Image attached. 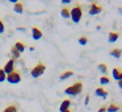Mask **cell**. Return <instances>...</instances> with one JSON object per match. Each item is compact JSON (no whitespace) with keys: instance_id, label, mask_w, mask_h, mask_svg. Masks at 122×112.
Here are the masks:
<instances>
[{"instance_id":"6da1fadb","label":"cell","mask_w":122,"mask_h":112,"mask_svg":"<svg viewBox=\"0 0 122 112\" xmlns=\"http://www.w3.org/2000/svg\"><path fill=\"white\" fill-rule=\"evenodd\" d=\"M83 17V8L80 4H75L74 7L71 8V19L72 21L75 22V24H77V22L81 20Z\"/></svg>"},{"instance_id":"7a4b0ae2","label":"cell","mask_w":122,"mask_h":112,"mask_svg":"<svg viewBox=\"0 0 122 112\" xmlns=\"http://www.w3.org/2000/svg\"><path fill=\"white\" fill-rule=\"evenodd\" d=\"M81 91H83V83L81 82H75L74 84L68 86V87L64 90V92H66L67 95L75 96V95H79Z\"/></svg>"},{"instance_id":"3957f363","label":"cell","mask_w":122,"mask_h":112,"mask_svg":"<svg viewBox=\"0 0 122 112\" xmlns=\"http://www.w3.org/2000/svg\"><path fill=\"white\" fill-rule=\"evenodd\" d=\"M46 70V66L45 63H42V62H40V63H37L34 67H33L32 70H30V75H32L33 78H40L41 75H43V73H45Z\"/></svg>"},{"instance_id":"277c9868","label":"cell","mask_w":122,"mask_h":112,"mask_svg":"<svg viewBox=\"0 0 122 112\" xmlns=\"http://www.w3.org/2000/svg\"><path fill=\"white\" fill-rule=\"evenodd\" d=\"M7 80H8L11 84H16V83H20V82H21V74H20L19 71H16V70H15L13 73H11V74L7 75Z\"/></svg>"},{"instance_id":"5b68a950","label":"cell","mask_w":122,"mask_h":112,"mask_svg":"<svg viewBox=\"0 0 122 112\" xmlns=\"http://www.w3.org/2000/svg\"><path fill=\"white\" fill-rule=\"evenodd\" d=\"M15 67H16V61L12 58V59H9V61L5 63V66L3 67V70H4V73L8 75V74H11V73L15 71Z\"/></svg>"},{"instance_id":"8992f818","label":"cell","mask_w":122,"mask_h":112,"mask_svg":"<svg viewBox=\"0 0 122 112\" xmlns=\"http://www.w3.org/2000/svg\"><path fill=\"white\" fill-rule=\"evenodd\" d=\"M100 12H102V7L97 3H92L89 6V15L91 16H95V15H98Z\"/></svg>"},{"instance_id":"52a82bcc","label":"cell","mask_w":122,"mask_h":112,"mask_svg":"<svg viewBox=\"0 0 122 112\" xmlns=\"http://www.w3.org/2000/svg\"><path fill=\"white\" fill-rule=\"evenodd\" d=\"M42 30L40 29V28H37V27H33L32 28V37L34 38V40H41L42 38Z\"/></svg>"},{"instance_id":"ba28073f","label":"cell","mask_w":122,"mask_h":112,"mask_svg":"<svg viewBox=\"0 0 122 112\" xmlns=\"http://www.w3.org/2000/svg\"><path fill=\"white\" fill-rule=\"evenodd\" d=\"M70 107H71V100H70V99H64V100L61 103L59 111H61V112H66V111H68V109H70Z\"/></svg>"},{"instance_id":"9c48e42d","label":"cell","mask_w":122,"mask_h":112,"mask_svg":"<svg viewBox=\"0 0 122 112\" xmlns=\"http://www.w3.org/2000/svg\"><path fill=\"white\" fill-rule=\"evenodd\" d=\"M118 37H119V33L117 32V30H112V32H109L108 41H109L110 44H113V42H116V41L118 40Z\"/></svg>"},{"instance_id":"30bf717a","label":"cell","mask_w":122,"mask_h":112,"mask_svg":"<svg viewBox=\"0 0 122 112\" xmlns=\"http://www.w3.org/2000/svg\"><path fill=\"white\" fill-rule=\"evenodd\" d=\"M95 92H96V95H97V96H100V98H102V99L108 98V91H106L104 87H97Z\"/></svg>"},{"instance_id":"8fae6325","label":"cell","mask_w":122,"mask_h":112,"mask_svg":"<svg viewBox=\"0 0 122 112\" xmlns=\"http://www.w3.org/2000/svg\"><path fill=\"white\" fill-rule=\"evenodd\" d=\"M112 74H113V78L116 80H122V70H119L118 67H114L113 71H112Z\"/></svg>"},{"instance_id":"7c38bea8","label":"cell","mask_w":122,"mask_h":112,"mask_svg":"<svg viewBox=\"0 0 122 112\" xmlns=\"http://www.w3.org/2000/svg\"><path fill=\"white\" fill-rule=\"evenodd\" d=\"M119 109H121V107H119L117 103H110L108 107H106V111L108 112H118Z\"/></svg>"},{"instance_id":"4fadbf2b","label":"cell","mask_w":122,"mask_h":112,"mask_svg":"<svg viewBox=\"0 0 122 112\" xmlns=\"http://www.w3.org/2000/svg\"><path fill=\"white\" fill-rule=\"evenodd\" d=\"M61 15H62V17H63V19H71V9L63 7V8H62V11H61Z\"/></svg>"},{"instance_id":"5bb4252c","label":"cell","mask_w":122,"mask_h":112,"mask_svg":"<svg viewBox=\"0 0 122 112\" xmlns=\"http://www.w3.org/2000/svg\"><path fill=\"white\" fill-rule=\"evenodd\" d=\"M110 56L114 57V58H121L122 56V50L119 48H116V49H112L110 50Z\"/></svg>"},{"instance_id":"9a60e30c","label":"cell","mask_w":122,"mask_h":112,"mask_svg":"<svg viewBox=\"0 0 122 112\" xmlns=\"http://www.w3.org/2000/svg\"><path fill=\"white\" fill-rule=\"evenodd\" d=\"M15 48L17 49V51H20V53H24V50L26 49V45H25L24 42H21V41H17V42L15 44Z\"/></svg>"},{"instance_id":"2e32d148","label":"cell","mask_w":122,"mask_h":112,"mask_svg":"<svg viewBox=\"0 0 122 112\" xmlns=\"http://www.w3.org/2000/svg\"><path fill=\"white\" fill-rule=\"evenodd\" d=\"M15 12H16V13H22V12H24V4H22L21 1H17V3L15 4Z\"/></svg>"},{"instance_id":"e0dca14e","label":"cell","mask_w":122,"mask_h":112,"mask_svg":"<svg viewBox=\"0 0 122 112\" xmlns=\"http://www.w3.org/2000/svg\"><path fill=\"white\" fill-rule=\"evenodd\" d=\"M72 75H74V73H72L71 70H68V71L62 73V74H61V77H59V79H61V80H66V79H68L70 77H72Z\"/></svg>"},{"instance_id":"ac0fdd59","label":"cell","mask_w":122,"mask_h":112,"mask_svg":"<svg viewBox=\"0 0 122 112\" xmlns=\"http://www.w3.org/2000/svg\"><path fill=\"white\" fill-rule=\"evenodd\" d=\"M3 112H19V109H17V106H16V104H9V106L7 107V108L4 109Z\"/></svg>"},{"instance_id":"d6986e66","label":"cell","mask_w":122,"mask_h":112,"mask_svg":"<svg viewBox=\"0 0 122 112\" xmlns=\"http://www.w3.org/2000/svg\"><path fill=\"white\" fill-rule=\"evenodd\" d=\"M11 51H12V54H13V59H15V61L20 58V56H21V53H20V51H17V49L15 48V46L12 48V50H11Z\"/></svg>"},{"instance_id":"ffe728a7","label":"cell","mask_w":122,"mask_h":112,"mask_svg":"<svg viewBox=\"0 0 122 112\" xmlns=\"http://www.w3.org/2000/svg\"><path fill=\"white\" fill-rule=\"evenodd\" d=\"M98 70H100L102 74H106V71H108V67H106L105 63H100V65H98Z\"/></svg>"},{"instance_id":"44dd1931","label":"cell","mask_w":122,"mask_h":112,"mask_svg":"<svg viewBox=\"0 0 122 112\" xmlns=\"http://www.w3.org/2000/svg\"><path fill=\"white\" fill-rule=\"evenodd\" d=\"M4 80H7V74L4 73L3 69H0V83H3Z\"/></svg>"},{"instance_id":"7402d4cb","label":"cell","mask_w":122,"mask_h":112,"mask_svg":"<svg viewBox=\"0 0 122 112\" xmlns=\"http://www.w3.org/2000/svg\"><path fill=\"white\" fill-rule=\"evenodd\" d=\"M109 82H110V79H109L108 77H105V75H102V77L100 78V83H101V84H108Z\"/></svg>"},{"instance_id":"603a6c76","label":"cell","mask_w":122,"mask_h":112,"mask_svg":"<svg viewBox=\"0 0 122 112\" xmlns=\"http://www.w3.org/2000/svg\"><path fill=\"white\" fill-rule=\"evenodd\" d=\"M79 44H80V45H87V44H88V38L84 37V36H81V37L79 38Z\"/></svg>"},{"instance_id":"cb8c5ba5","label":"cell","mask_w":122,"mask_h":112,"mask_svg":"<svg viewBox=\"0 0 122 112\" xmlns=\"http://www.w3.org/2000/svg\"><path fill=\"white\" fill-rule=\"evenodd\" d=\"M4 29H5V27H4V22L1 21V19H0V33H3Z\"/></svg>"},{"instance_id":"d4e9b609","label":"cell","mask_w":122,"mask_h":112,"mask_svg":"<svg viewBox=\"0 0 122 112\" xmlns=\"http://www.w3.org/2000/svg\"><path fill=\"white\" fill-rule=\"evenodd\" d=\"M106 107H108V106H102V107H100L97 112H108V111H106Z\"/></svg>"},{"instance_id":"484cf974","label":"cell","mask_w":122,"mask_h":112,"mask_svg":"<svg viewBox=\"0 0 122 112\" xmlns=\"http://www.w3.org/2000/svg\"><path fill=\"white\" fill-rule=\"evenodd\" d=\"M84 103H85V104H88V103H89V95H87V96H85V100H84Z\"/></svg>"},{"instance_id":"4316f807","label":"cell","mask_w":122,"mask_h":112,"mask_svg":"<svg viewBox=\"0 0 122 112\" xmlns=\"http://www.w3.org/2000/svg\"><path fill=\"white\" fill-rule=\"evenodd\" d=\"M62 3H63V4H68V3H71V0H62Z\"/></svg>"},{"instance_id":"83f0119b","label":"cell","mask_w":122,"mask_h":112,"mask_svg":"<svg viewBox=\"0 0 122 112\" xmlns=\"http://www.w3.org/2000/svg\"><path fill=\"white\" fill-rule=\"evenodd\" d=\"M118 87L122 90V80H119V82H118Z\"/></svg>"},{"instance_id":"f1b7e54d","label":"cell","mask_w":122,"mask_h":112,"mask_svg":"<svg viewBox=\"0 0 122 112\" xmlns=\"http://www.w3.org/2000/svg\"><path fill=\"white\" fill-rule=\"evenodd\" d=\"M17 30H25V28H22V27H19V28H17Z\"/></svg>"},{"instance_id":"f546056e","label":"cell","mask_w":122,"mask_h":112,"mask_svg":"<svg viewBox=\"0 0 122 112\" xmlns=\"http://www.w3.org/2000/svg\"><path fill=\"white\" fill-rule=\"evenodd\" d=\"M66 112H72V111H71V109H68V111H66Z\"/></svg>"}]
</instances>
